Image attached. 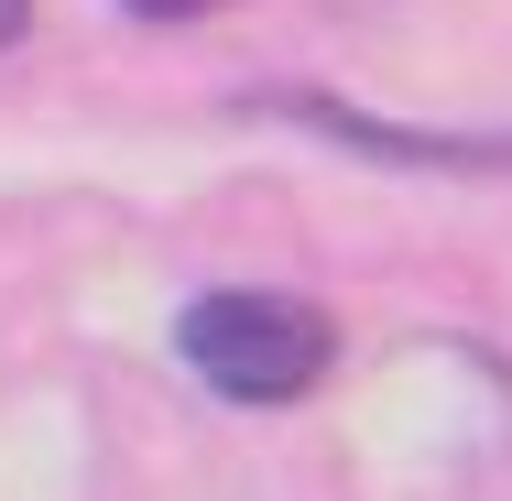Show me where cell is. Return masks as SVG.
<instances>
[{
  "instance_id": "cell-1",
  "label": "cell",
  "mask_w": 512,
  "mask_h": 501,
  "mask_svg": "<svg viewBox=\"0 0 512 501\" xmlns=\"http://www.w3.org/2000/svg\"><path fill=\"white\" fill-rule=\"evenodd\" d=\"M175 349L207 393L229 403H306L338 360V327L306 295H273V284H218L175 316Z\"/></svg>"
},
{
  "instance_id": "cell-2",
  "label": "cell",
  "mask_w": 512,
  "mask_h": 501,
  "mask_svg": "<svg viewBox=\"0 0 512 501\" xmlns=\"http://www.w3.org/2000/svg\"><path fill=\"white\" fill-rule=\"evenodd\" d=\"M273 109L306 120V131H327V142H349V153H371V164H414V175H512V142H491V131H404V120L338 109V99H316V88H295V99H273Z\"/></svg>"
},
{
  "instance_id": "cell-3",
  "label": "cell",
  "mask_w": 512,
  "mask_h": 501,
  "mask_svg": "<svg viewBox=\"0 0 512 501\" xmlns=\"http://www.w3.org/2000/svg\"><path fill=\"white\" fill-rule=\"evenodd\" d=\"M120 11H142V22H197V11H218V0H120Z\"/></svg>"
},
{
  "instance_id": "cell-4",
  "label": "cell",
  "mask_w": 512,
  "mask_h": 501,
  "mask_svg": "<svg viewBox=\"0 0 512 501\" xmlns=\"http://www.w3.org/2000/svg\"><path fill=\"white\" fill-rule=\"evenodd\" d=\"M33 33V0H0V44H22Z\"/></svg>"
}]
</instances>
